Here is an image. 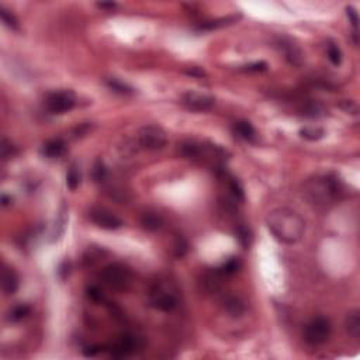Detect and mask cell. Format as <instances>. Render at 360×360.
Returning <instances> with one entry per match:
<instances>
[{"instance_id":"13","label":"cell","mask_w":360,"mask_h":360,"mask_svg":"<svg viewBox=\"0 0 360 360\" xmlns=\"http://www.w3.org/2000/svg\"><path fill=\"white\" fill-rule=\"evenodd\" d=\"M65 142L61 141V139H52V141H48L43 149H41V153L44 155L45 158L48 159H58L62 156L65 153Z\"/></svg>"},{"instance_id":"15","label":"cell","mask_w":360,"mask_h":360,"mask_svg":"<svg viewBox=\"0 0 360 360\" xmlns=\"http://www.w3.org/2000/svg\"><path fill=\"white\" fill-rule=\"evenodd\" d=\"M235 134L239 137L241 139H245V141H253L255 139V128L253 126L249 123V121H238L235 123Z\"/></svg>"},{"instance_id":"6","label":"cell","mask_w":360,"mask_h":360,"mask_svg":"<svg viewBox=\"0 0 360 360\" xmlns=\"http://www.w3.org/2000/svg\"><path fill=\"white\" fill-rule=\"evenodd\" d=\"M138 144L146 151H158L166 145V133L159 126H144L138 133Z\"/></svg>"},{"instance_id":"30","label":"cell","mask_w":360,"mask_h":360,"mask_svg":"<svg viewBox=\"0 0 360 360\" xmlns=\"http://www.w3.org/2000/svg\"><path fill=\"white\" fill-rule=\"evenodd\" d=\"M186 252H187V242L183 238H177L175 244V255L177 258H183Z\"/></svg>"},{"instance_id":"34","label":"cell","mask_w":360,"mask_h":360,"mask_svg":"<svg viewBox=\"0 0 360 360\" xmlns=\"http://www.w3.org/2000/svg\"><path fill=\"white\" fill-rule=\"evenodd\" d=\"M266 68H267V65H266L265 62H256L253 63V65L247 66V70H249V72H262V70H265Z\"/></svg>"},{"instance_id":"7","label":"cell","mask_w":360,"mask_h":360,"mask_svg":"<svg viewBox=\"0 0 360 360\" xmlns=\"http://www.w3.org/2000/svg\"><path fill=\"white\" fill-rule=\"evenodd\" d=\"M76 99L72 92H54L45 97L44 106L51 114H63L75 107Z\"/></svg>"},{"instance_id":"33","label":"cell","mask_w":360,"mask_h":360,"mask_svg":"<svg viewBox=\"0 0 360 360\" xmlns=\"http://www.w3.org/2000/svg\"><path fill=\"white\" fill-rule=\"evenodd\" d=\"M88 296L89 298H92L93 301H100L101 300V291L97 289V287H90L88 290Z\"/></svg>"},{"instance_id":"18","label":"cell","mask_w":360,"mask_h":360,"mask_svg":"<svg viewBox=\"0 0 360 360\" xmlns=\"http://www.w3.org/2000/svg\"><path fill=\"white\" fill-rule=\"evenodd\" d=\"M325 113H327L325 107L318 101H308L303 107V114L308 118H319V117L325 115Z\"/></svg>"},{"instance_id":"17","label":"cell","mask_w":360,"mask_h":360,"mask_svg":"<svg viewBox=\"0 0 360 360\" xmlns=\"http://www.w3.org/2000/svg\"><path fill=\"white\" fill-rule=\"evenodd\" d=\"M346 329L354 339H359L360 336V312L357 310L350 311L346 318Z\"/></svg>"},{"instance_id":"1","label":"cell","mask_w":360,"mask_h":360,"mask_svg":"<svg viewBox=\"0 0 360 360\" xmlns=\"http://www.w3.org/2000/svg\"><path fill=\"white\" fill-rule=\"evenodd\" d=\"M266 225L272 235L287 245L296 244L303 238L305 222L297 211L290 209H276L266 217Z\"/></svg>"},{"instance_id":"4","label":"cell","mask_w":360,"mask_h":360,"mask_svg":"<svg viewBox=\"0 0 360 360\" xmlns=\"http://www.w3.org/2000/svg\"><path fill=\"white\" fill-rule=\"evenodd\" d=\"M100 277L101 282L113 290L124 291L133 285V273L130 272L126 266L118 265V263H113L104 267Z\"/></svg>"},{"instance_id":"9","label":"cell","mask_w":360,"mask_h":360,"mask_svg":"<svg viewBox=\"0 0 360 360\" xmlns=\"http://www.w3.org/2000/svg\"><path fill=\"white\" fill-rule=\"evenodd\" d=\"M89 218L90 221L95 222L97 227L103 228V229H118L123 225L121 220L115 214H113L111 211H108L106 209H93L90 210L89 213Z\"/></svg>"},{"instance_id":"8","label":"cell","mask_w":360,"mask_h":360,"mask_svg":"<svg viewBox=\"0 0 360 360\" xmlns=\"http://www.w3.org/2000/svg\"><path fill=\"white\" fill-rule=\"evenodd\" d=\"M182 103L193 111H207L214 106L215 99L213 96L198 92H187L182 96Z\"/></svg>"},{"instance_id":"32","label":"cell","mask_w":360,"mask_h":360,"mask_svg":"<svg viewBox=\"0 0 360 360\" xmlns=\"http://www.w3.org/2000/svg\"><path fill=\"white\" fill-rule=\"evenodd\" d=\"M341 107L350 114H357V106L354 104L353 101H343L341 104Z\"/></svg>"},{"instance_id":"24","label":"cell","mask_w":360,"mask_h":360,"mask_svg":"<svg viewBox=\"0 0 360 360\" xmlns=\"http://www.w3.org/2000/svg\"><path fill=\"white\" fill-rule=\"evenodd\" d=\"M327 55H328V59L331 61L332 65H335V66L341 65L342 52L338 45L334 44V43H329V44L327 45Z\"/></svg>"},{"instance_id":"19","label":"cell","mask_w":360,"mask_h":360,"mask_svg":"<svg viewBox=\"0 0 360 360\" xmlns=\"http://www.w3.org/2000/svg\"><path fill=\"white\" fill-rule=\"evenodd\" d=\"M180 148V153L183 155L184 158L189 159H197L203 152V146L198 145L197 142H193V141H187V142H183L182 145H179Z\"/></svg>"},{"instance_id":"5","label":"cell","mask_w":360,"mask_h":360,"mask_svg":"<svg viewBox=\"0 0 360 360\" xmlns=\"http://www.w3.org/2000/svg\"><path fill=\"white\" fill-rule=\"evenodd\" d=\"M331 331H332V327L328 319L324 316H318L307 324V327L304 329V339L307 343L318 346L328 341Z\"/></svg>"},{"instance_id":"25","label":"cell","mask_w":360,"mask_h":360,"mask_svg":"<svg viewBox=\"0 0 360 360\" xmlns=\"http://www.w3.org/2000/svg\"><path fill=\"white\" fill-rule=\"evenodd\" d=\"M0 17H2L3 24L9 27V28H12V30H17L19 28V23H17L16 17L5 6H0Z\"/></svg>"},{"instance_id":"2","label":"cell","mask_w":360,"mask_h":360,"mask_svg":"<svg viewBox=\"0 0 360 360\" xmlns=\"http://www.w3.org/2000/svg\"><path fill=\"white\" fill-rule=\"evenodd\" d=\"M345 193V186L335 175H323L310 179L304 186V194L308 202L319 207L325 209L331 204L338 202Z\"/></svg>"},{"instance_id":"27","label":"cell","mask_w":360,"mask_h":360,"mask_svg":"<svg viewBox=\"0 0 360 360\" xmlns=\"http://www.w3.org/2000/svg\"><path fill=\"white\" fill-rule=\"evenodd\" d=\"M92 176L95 179V182L100 183L103 180H106L107 177V169L104 164L101 161H96L95 165H93V171H92Z\"/></svg>"},{"instance_id":"16","label":"cell","mask_w":360,"mask_h":360,"mask_svg":"<svg viewBox=\"0 0 360 360\" xmlns=\"http://www.w3.org/2000/svg\"><path fill=\"white\" fill-rule=\"evenodd\" d=\"M224 308L229 315L241 316L245 312V305L238 297H227L224 300Z\"/></svg>"},{"instance_id":"29","label":"cell","mask_w":360,"mask_h":360,"mask_svg":"<svg viewBox=\"0 0 360 360\" xmlns=\"http://www.w3.org/2000/svg\"><path fill=\"white\" fill-rule=\"evenodd\" d=\"M107 85L118 93H131L133 92V89L127 86L126 83H121L120 81H115V79H108Z\"/></svg>"},{"instance_id":"11","label":"cell","mask_w":360,"mask_h":360,"mask_svg":"<svg viewBox=\"0 0 360 360\" xmlns=\"http://www.w3.org/2000/svg\"><path fill=\"white\" fill-rule=\"evenodd\" d=\"M277 47L278 50H280V52L285 55L287 62L291 63V65H294V66L301 65L304 57L303 52H301V50L298 48L297 45L293 44L290 39H287V38H280V39L277 41Z\"/></svg>"},{"instance_id":"14","label":"cell","mask_w":360,"mask_h":360,"mask_svg":"<svg viewBox=\"0 0 360 360\" xmlns=\"http://www.w3.org/2000/svg\"><path fill=\"white\" fill-rule=\"evenodd\" d=\"M162 224H164V220L156 213H145V214L142 215V218H141L142 228L146 229V231H149V232H155V231L161 229Z\"/></svg>"},{"instance_id":"28","label":"cell","mask_w":360,"mask_h":360,"mask_svg":"<svg viewBox=\"0 0 360 360\" xmlns=\"http://www.w3.org/2000/svg\"><path fill=\"white\" fill-rule=\"evenodd\" d=\"M0 151H2V158L3 161H7L12 156L16 155V148L13 145L10 141H7V138L2 139V146H0Z\"/></svg>"},{"instance_id":"37","label":"cell","mask_w":360,"mask_h":360,"mask_svg":"<svg viewBox=\"0 0 360 360\" xmlns=\"http://www.w3.org/2000/svg\"><path fill=\"white\" fill-rule=\"evenodd\" d=\"M2 202H3V206H7V204L12 203V198H9L6 194H3V196H2Z\"/></svg>"},{"instance_id":"36","label":"cell","mask_w":360,"mask_h":360,"mask_svg":"<svg viewBox=\"0 0 360 360\" xmlns=\"http://www.w3.org/2000/svg\"><path fill=\"white\" fill-rule=\"evenodd\" d=\"M97 7L99 9H103V10H114L117 7V3H113V2H101V3H97Z\"/></svg>"},{"instance_id":"31","label":"cell","mask_w":360,"mask_h":360,"mask_svg":"<svg viewBox=\"0 0 360 360\" xmlns=\"http://www.w3.org/2000/svg\"><path fill=\"white\" fill-rule=\"evenodd\" d=\"M346 13H348V17L350 19V23H352V25H353L354 31H357V24H359L357 13L354 12L353 7H346Z\"/></svg>"},{"instance_id":"23","label":"cell","mask_w":360,"mask_h":360,"mask_svg":"<svg viewBox=\"0 0 360 360\" xmlns=\"http://www.w3.org/2000/svg\"><path fill=\"white\" fill-rule=\"evenodd\" d=\"M79 184H81V173H79L76 166H70V169L68 171V175H66V186L72 191H75L79 187Z\"/></svg>"},{"instance_id":"22","label":"cell","mask_w":360,"mask_h":360,"mask_svg":"<svg viewBox=\"0 0 360 360\" xmlns=\"http://www.w3.org/2000/svg\"><path fill=\"white\" fill-rule=\"evenodd\" d=\"M300 135L304 139H307V141H319L325 135V131H324L323 128H319V127L310 126L301 128L300 130Z\"/></svg>"},{"instance_id":"12","label":"cell","mask_w":360,"mask_h":360,"mask_svg":"<svg viewBox=\"0 0 360 360\" xmlns=\"http://www.w3.org/2000/svg\"><path fill=\"white\" fill-rule=\"evenodd\" d=\"M2 289H3V293L6 296H12L19 289V277H17L16 272L13 269H10V267H5L3 269V273H2Z\"/></svg>"},{"instance_id":"21","label":"cell","mask_w":360,"mask_h":360,"mask_svg":"<svg viewBox=\"0 0 360 360\" xmlns=\"http://www.w3.org/2000/svg\"><path fill=\"white\" fill-rule=\"evenodd\" d=\"M31 312V308L25 304H20V305H16L13 307L12 310L9 311V321H13V323H17V321H21L24 319L25 316L30 315Z\"/></svg>"},{"instance_id":"26","label":"cell","mask_w":360,"mask_h":360,"mask_svg":"<svg viewBox=\"0 0 360 360\" xmlns=\"http://www.w3.org/2000/svg\"><path fill=\"white\" fill-rule=\"evenodd\" d=\"M239 260L238 258H231L229 260H227L224 265H222L221 269H218L220 272L224 274V276H231V274H235V273L239 270Z\"/></svg>"},{"instance_id":"3","label":"cell","mask_w":360,"mask_h":360,"mask_svg":"<svg viewBox=\"0 0 360 360\" xmlns=\"http://www.w3.org/2000/svg\"><path fill=\"white\" fill-rule=\"evenodd\" d=\"M149 304L155 310L169 312L177 307V296L168 283L156 282L149 291Z\"/></svg>"},{"instance_id":"35","label":"cell","mask_w":360,"mask_h":360,"mask_svg":"<svg viewBox=\"0 0 360 360\" xmlns=\"http://www.w3.org/2000/svg\"><path fill=\"white\" fill-rule=\"evenodd\" d=\"M100 350L101 349L99 348V346H92V348L85 349V350H83V354H85L86 357H93V356H96Z\"/></svg>"},{"instance_id":"10","label":"cell","mask_w":360,"mask_h":360,"mask_svg":"<svg viewBox=\"0 0 360 360\" xmlns=\"http://www.w3.org/2000/svg\"><path fill=\"white\" fill-rule=\"evenodd\" d=\"M138 348V339L133 335H123L114 342L113 346L110 348V356L115 359L128 357L137 352Z\"/></svg>"},{"instance_id":"20","label":"cell","mask_w":360,"mask_h":360,"mask_svg":"<svg viewBox=\"0 0 360 360\" xmlns=\"http://www.w3.org/2000/svg\"><path fill=\"white\" fill-rule=\"evenodd\" d=\"M222 278H224V274L220 270H214L206 274L204 285L210 291H218L222 287Z\"/></svg>"}]
</instances>
